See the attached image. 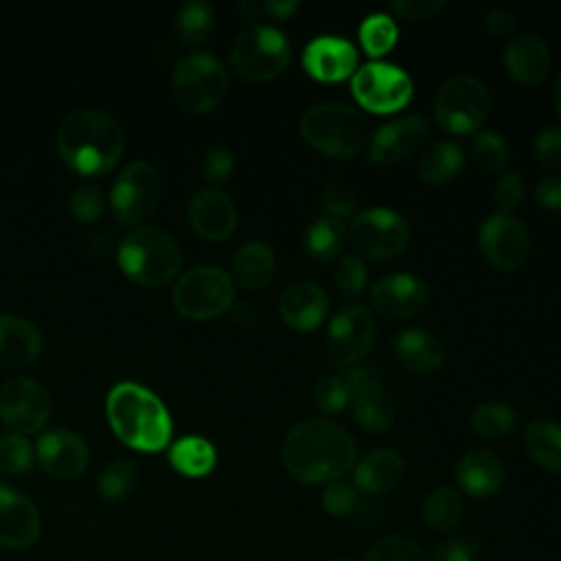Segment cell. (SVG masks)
Here are the masks:
<instances>
[{
    "label": "cell",
    "mask_w": 561,
    "mask_h": 561,
    "mask_svg": "<svg viewBox=\"0 0 561 561\" xmlns=\"http://www.w3.org/2000/svg\"><path fill=\"white\" fill-rule=\"evenodd\" d=\"M283 465L291 478L305 484L340 480L357 460L353 436L335 421H298L283 440Z\"/></svg>",
    "instance_id": "obj_1"
},
{
    "label": "cell",
    "mask_w": 561,
    "mask_h": 561,
    "mask_svg": "<svg viewBox=\"0 0 561 561\" xmlns=\"http://www.w3.org/2000/svg\"><path fill=\"white\" fill-rule=\"evenodd\" d=\"M123 145L121 125L99 107L70 112L57 129V149L64 162L83 175L110 171L118 162Z\"/></svg>",
    "instance_id": "obj_2"
},
{
    "label": "cell",
    "mask_w": 561,
    "mask_h": 561,
    "mask_svg": "<svg viewBox=\"0 0 561 561\" xmlns=\"http://www.w3.org/2000/svg\"><path fill=\"white\" fill-rule=\"evenodd\" d=\"M105 412L114 434L129 447L158 451L171 438V416L164 403L149 388L136 381L112 386Z\"/></svg>",
    "instance_id": "obj_3"
},
{
    "label": "cell",
    "mask_w": 561,
    "mask_h": 561,
    "mask_svg": "<svg viewBox=\"0 0 561 561\" xmlns=\"http://www.w3.org/2000/svg\"><path fill=\"white\" fill-rule=\"evenodd\" d=\"M302 138L318 151L333 158H353L366 142L368 127L364 116L340 101L309 107L300 116Z\"/></svg>",
    "instance_id": "obj_4"
},
{
    "label": "cell",
    "mask_w": 561,
    "mask_h": 561,
    "mask_svg": "<svg viewBox=\"0 0 561 561\" xmlns=\"http://www.w3.org/2000/svg\"><path fill=\"white\" fill-rule=\"evenodd\" d=\"M116 252L121 270L142 285H164L175 276L182 261L173 237L156 226L129 230Z\"/></svg>",
    "instance_id": "obj_5"
},
{
    "label": "cell",
    "mask_w": 561,
    "mask_h": 561,
    "mask_svg": "<svg viewBox=\"0 0 561 561\" xmlns=\"http://www.w3.org/2000/svg\"><path fill=\"white\" fill-rule=\"evenodd\" d=\"M291 57V46L283 31L272 24H252L241 31L230 46L232 70L248 81H270L278 77Z\"/></svg>",
    "instance_id": "obj_6"
},
{
    "label": "cell",
    "mask_w": 561,
    "mask_h": 561,
    "mask_svg": "<svg viewBox=\"0 0 561 561\" xmlns=\"http://www.w3.org/2000/svg\"><path fill=\"white\" fill-rule=\"evenodd\" d=\"M171 83L178 103L193 114H202L219 105L228 90L224 64L210 53H191L182 57L175 64Z\"/></svg>",
    "instance_id": "obj_7"
},
{
    "label": "cell",
    "mask_w": 561,
    "mask_h": 561,
    "mask_svg": "<svg viewBox=\"0 0 561 561\" xmlns=\"http://www.w3.org/2000/svg\"><path fill=\"white\" fill-rule=\"evenodd\" d=\"M234 298L232 278L215 265H195L180 276L173 287L175 309L195 320H208L224 313Z\"/></svg>",
    "instance_id": "obj_8"
},
{
    "label": "cell",
    "mask_w": 561,
    "mask_h": 561,
    "mask_svg": "<svg viewBox=\"0 0 561 561\" xmlns=\"http://www.w3.org/2000/svg\"><path fill=\"white\" fill-rule=\"evenodd\" d=\"M489 112V92L476 77L447 79L434 96V116L451 134H469L482 125Z\"/></svg>",
    "instance_id": "obj_9"
},
{
    "label": "cell",
    "mask_w": 561,
    "mask_h": 561,
    "mask_svg": "<svg viewBox=\"0 0 561 561\" xmlns=\"http://www.w3.org/2000/svg\"><path fill=\"white\" fill-rule=\"evenodd\" d=\"M351 243L368 259H390L405 250L412 239V228L403 215L392 208H366L351 221Z\"/></svg>",
    "instance_id": "obj_10"
},
{
    "label": "cell",
    "mask_w": 561,
    "mask_h": 561,
    "mask_svg": "<svg viewBox=\"0 0 561 561\" xmlns=\"http://www.w3.org/2000/svg\"><path fill=\"white\" fill-rule=\"evenodd\" d=\"M355 101L375 114H390L408 105L412 99V79L405 70L386 61L364 64L351 83Z\"/></svg>",
    "instance_id": "obj_11"
},
{
    "label": "cell",
    "mask_w": 561,
    "mask_h": 561,
    "mask_svg": "<svg viewBox=\"0 0 561 561\" xmlns=\"http://www.w3.org/2000/svg\"><path fill=\"white\" fill-rule=\"evenodd\" d=\"M348 405L364 432H386L394 421V399L383 375L370 366L348 368Z\"/></svg>",
    "instance_id": "obj_12"
},
{
    "label": "cell",
    "mask_w": 561,
    "mask_h": 561,
    "mask_svg": "<svg viewBox=\"0 0 561 561\" xmlns=\"http://www.w3.org/2000/svg\"><path fill=\"white\" fill-rule=\"evenodd\" d=\"M375 335V316L364 305H346L329 320L324 335L327 355L335 366H353L370 351Z\"/></svg>",
    "instance_id": "obj_13"
},
{
    "label": "cell",
    "mask_w": 561,
    "mask_h": 561,
    "mask_svg": "<svg viewBox=\"0 0 561 561\" xmlns=\"http://www.w3.org/2000/svg\"><path fill=\"white\" fill-rule=\"evenodd\" d=\"M158 202H160V178H158V171L145 160L129 162L118 173L110 193L114 217L127 226L149 217L156 210Z\"/></svg>",
    "instance_id": "obj_14"
},
{
    "label": "cell",
    "mask_w": 561,
    "mask_h": 561,
    "mask_svg": "<svg viewBox=\"0 0 561 561\" xmlns=\"http://www.w3.org/2000/svg\"><path fill=\"white\" fill-rule=\"evenodd\" d=\"M50 394L33 377L15 375L0 388V416L15 434L37 432L50 416Z\"/></svg>",
    "instance_id": "obj_15"
},
{
    "label": "cell",
    "mask_w": 561,
    "mask_h": 561,
    "mask_svg": "<svg viewBox=\"0 0 561 561\" xmlns=\"http://www.w3.org/2000/svg\"><path fill=\"white\" fill-rule=\"evenodd\" d=\"M478 245L493 267L511 272L524 265L530 250V239L522 219L500 210L480 224Z\"/></svg>",
    "instance_id": "obj_16"
},
{
    "label": "cell",
    "mask_w": 561,
    "mask_h": 561,
    "mask_svg": "<svg viewBox=\"0 0 561 561\" xmlns=\"http://www.w3.org/2000/svg\"><path fill=\"white\" fill-rule=\"evenodd\" d=\"M430 123L421 114H408L379 125L370 138L368 160L373 164H394L410 158L427 138Z\"/></svg>",
    "instance_id": "obj_17"
},
{
    "label": "cell",
    "mask_w": 561,
    "mask_h": 561,
    "mask_svg": "<svg viewBox=\"0 0 561 561\" xmlns=\"http://www.w3.org/2000/svg\"><path fill=\"white\" fill-rule=\"evenodd\" d=\"M373 307L388 318H410L425 309L430 300L427 283L410 272L381 276L370 289Z\"/></svg>",
    "instance_id": "obj_18"
},
{
    "label": "cell",
    "mask_w": 561,
    "mask_h": 561,
    "mask_svg": "<svg viewBox=\"0 0 561 561\" xmlns=\"http://www.w3.org/2000/svg\"><path fill=\"white\" fill-rule=\"evenodd\" d=\"M39 535V511L28 495L0 484V546L24 550Z\"/></svg>",
    "instance_id": "obj_19"
},
{
    "label": "cell",
    "mask_w": 561,
    "mask_h": 561,
    "mask_svg": "<svg viewBox=\"0 0 561 561\" xmlns=\"http://www.w3.org/2000/svg\"><path fill=\"white\" fill-rule=\"evenodd\" d=\"M305 70L318 81H342L357 70V48L335 35H320L302 50Z\"/></svg>",
    "instance_id": "obj_20"
},
{
    "label": "cell",
    "mask_w": 561,
    "mask_h": 561,
    "mask_svg": "<svg viewBox=\"0 0 561 561\" xmlns=\"http://www.w3.org/2000/svg\"><path fill=\"white\" fill-rule=\"evenodd\" d=\"M35 454L42 469L61 480L79 476L85 469L90 456L85 440L68 427H57L42 434Z\"/></svg>",
    "instance_id": "obj_21"
},
{
    "label": "cell",
    "mask_w": 561,
    "mask_h": 561,
    "mask_svg": "<svg viewBox=\"0 0 561 561\" xmlns=\"http://www.w3.org/2000/svg\"><path fill=\"white\" fill-rule=\"evenodd\" d=\"M188 221L204 239L219 241L234 230L237 206L224 191L202 188L188 202Z\"/></svg>",
    "instance_id": "obj_22"
},
{
    "label": "cell",
    "mask_w": 561,
    "mask_h": 561,
    "mask_svg": "<svg viewBox=\"0 0 561 561\" xmlns=\"http://www.w3.org/2000/svg\"><path fill=\"white\" fill-rule=\"evenodd\" d=\"M280 318L294 331H311L322 324L329 300L320 285L311 280L291 283L280 296Z\"/></svg>",
    "instance_id": "obj_23"
},
{
    "label": "cell",
    "mask_w": 561,
    "mask_h": 561,
    "mask_svg": "<svg viewBox=\"0 0 561 561\" xmlns=\"http://www.w3.org/2000/svg\"><path fill=\"white\" fill-rule=\"evenodd\" d=\"M456 482L471 497H489L504 482V462L493 449H471L456 465Z\"/></svg>",
    "instance_id": "obj_24"
},
{
    "label": "cell",
    "mask_w": 561,
    "mask_h": 561,
    "mask_svg": "<svg viewBox=\"0 0 561 561\" xmlns=\"http://www.w3.org/2000/svg\"><path fill=\"white\" fill-rule=\"evenodd\" d=\"M550 48L535 33H519L508 39L504 48V64L513 79L519 83H539L550 70Z\"/></svg>",
    "instance_id": "obj_25"
},
{
    "label": "cell",
    "mask_w": 561,
    "mask_h": 561,
    "mask_svg": "<svg viewBox=\"0 0 561 561\" xmlns=\"http://www.w3.org/2000/svg\"><path fill=\"white\" fill-rule=\"evenodd\" d=\"M42 351L39 329L15 313H0V368H22Z\"/></svg>",
    "instance_id": "obj_26"
},
{
    "label": "cell",
    "mask_w": 561,
    "mask_h": 561,
    "mask_svg": "<svg viewBox=\"0 0 561 561\" xmlns=\"http://www.w3.org/2000/svg\"><path fill=\"white\" fill-rule=\"evenodd\" d=\"M392 348L399 362L414 373H434L445 362L443 342L432 331L421 327L399 331Z\"/></svg>",
    "instance_id": "obj_27"
},
{
    "label": "cell",
    "mask_w": 561,
    "mask_h": 561,
    "mask_svg": "<svg viewBox=\"0 0 561 561\" xmlns=\"http://www.w3.org/2000/svg\"><path fill=\"white\" fill-rule=\"evenodd\" d=\"M405 473V462L394 449H375L355 465V484L366 493L392 491Z\"/></svg>",
    "instance_id": "obj_28"
},
{
    "label": "cell",
    "mask_w": 561,
    "mask_h": 561,
    "mask_svg": "<svg viewBox=\"0 0 561 561\" xmlns=\"http://www.w3.org/2000/svg\"><path fill=\"white\" fill-rule=\"evenodd\" d=\"M276 267L274 252L263 241H248L243 243L234 259H232V272L241 287L245 289H259L267 285Z\"/></svg>",
    "instance_id": "obj_29"
},
{
    "label": "cell",
    "mask_w": 561,
    "mask_h": 561,
    "mask_svg": "<svg viewBox=\"0 0 561 561\" xmlns=\"http://www.w3.org/2000/svg\"><path fill=\"white\" fill-rule=\"evenodd\" d=\"M524 449L539 467L561 473V425L535 419L524 430Z\"/></svg>",
    "instance_id": "obj_30"
},
{
    "label": "cell",
    "mask_w": 561,
    "mask_h": 561,
    "mask_svg": "<svg viewBox=\"0 0 561 561\" xmlns=\"http://www.w3.org/2000/svg\"><path fill=\"white\" fill-rule=\"evenodd\" d=\"M465 164V156L458 142L436 140L432 142L416 164V173L423 182L443 184L454 180Z\"/></svg>",
    "instance_id": "obj_31"
},
{
    "label": "cell",
    "mask_w": 561,
    "mask_h": 561,
    "mask_svg": "<svg viewBox=\"0 0 561 561\" xmlns=\"http://www.w3.org/2000/svg\"><path fill=\"white\" fill-rule=\"evenodd\" d=\"M169 460L171 465L191 478H199L206 476L217 460L215 447L202 438V436H182L180 440H175L169 449Z\"/></svg>",
    "instance_id": "obj_32"
},
{
    "label": "cell",
    "mask_w": 561,
    "mask_h": 561,
    "mask_svg": "<svg viewBox=\"0 0 561 561\" xmlns=\"http://www.w3.org/2000/svg\"><path fill=\"white\" fill-rule=\"evenodd\" d=\"M423 517L432 530L447 533L462 522L465 500L454 486H438L425 497Z\"/></svg>",
    "instance_id": "obj_33"
},
{
    "label": "cell",
    "mask_w": 561,
    "mask_h": 561,
    "mask_svg": "<svg viewBox=\"0 0 561 561\" xmlns=\"http://www.w3.org/2000/svg\"><path fill=\"white\" fill-rule=\"evenodd\" d=\"M344 239H346V230L342 221L327 215V217H318L307 226L302 245L313 261H329L342 250Z\"/></svg>",
    "instance_id": "obj_34"
},
{
    "label": "cell",
    "mask_w": 561,
    "mask_h": 561,
    "mask_svg": "<svg viewBox=\"0 0 561 561\" xmlns=\"http://www.w3.org/2000/svg\"><path fill=\"white\" fill-rule=\"evenodd\" d=\"M215 26V11L204 0H188L175 13V31L184 44L204 42Z\"/></svg>",
    "instance_id": "obj_35"
},
{
    "label": "cell",
    "mask_w": 561,
    "mask_h": 561,
    "mask_svg": "<svg viewBox=\"0 0 561 561\" xmlns=\"http://www.w3.org/2000/svg\"><path fill=\"white\" fill-rule=\"evenodd\" d=\"M517 416L508 403L484 401L471 412V427L486 438H502L515 430Z\"/></svg>",
    "instance_id": "obj_36"
},
{
    "label": "cell",
    "mask_w": 561,
    "mask_h": 561,
    "mask_svg": "<svg viewBox=\"0 0 561 561\" xmlns=\"http://www.w3.org/2000/svg\"><path fill=\"white\" fill-rule=\"evenodd\" d=\"M138 482V467L129 458H116L112 460L99 476V493L110 500L118 502L125 500Z\"/></svg>",
    "instance_id": "obj_37"
},
{
    "label": "cell",
    "mask_w": 561,
    "mask_h": 561,
    "mask_svg": "<svg viewBox=\"0 0 561 561\" xmlns=\"http://www.w3.org/2000/svg\"><path fill=\"white\" fill-rule=\"evenodd\" d=\"M359 39L370 57H381L397 42V24L386 13H373L359 24Z\"/></svg>",
    "instance_id": "obj_38"
},
{
    "label": "cell",
    "mask_w": 561,
    "mask_h": 561,
    "mask_svg": "<svg viewBox=\"0 0 561 561\" xmlns=\"http://www.w3.org/2000/svg\"><path fill=\"white\" fill-rule=\"evenodd\" d=\"M364 561H430V557L414 539L386 535L368 548Z\"/></svg>",
    "instance_id": "obj_39"
},
{
    "label": "cell",
    "mask_w": 561,
    "mask_h": 561,
    "mask_svg": "<svg viewBox=\"0 0 561 561\" xmlns=\"http://www.w3.org/2000/svg\"><path fill=\"white\" fill-rule=\"evenodd\" d=\"M33 465L31 443L15 432H0V471L20 476Z\"/></svg>",
    "instance_id": "obj_40"
},
{
    "label": "cell",
    "mask_w": 561,
    "mask_h": 561,
    "mask_svg": "<svg viewBox=\"0 0 561 561\" xmlns=\"http://www.w3.org/2000/svg\"><path fill=\"white\" fill-rule=\"evenodd\" d=\"M471 158L484 171L495 173V171L504 169V164L508 162V147L500 134L480 131L471 140Z\"/></svg>",
    "instance_id": "obj_41"
},
{
    "label": "cell",
    "mask_w": 561,
    "mask_h": 561,
    "mask_svg": "<svg viewBox=\"0 0 561 561\" xmlns=\"http://www.w3.org/2000/svg\"><path fill=\"white\" fill-rule=\"evenodd\" d=\"M313 403L322 412H340L348 405V386L340 375H324L313 386Z\"/></svg>",
    "instance_id": "obj_42"
},
{
    "label": "cell",
    "mask_w": 561,
    "mask_h": 561,
    "mask_svg": "<svg viewBox=\"0 0 561 561\" xmlns=\"http://www.w3.org/2000/svg\"><path fill=\"white\" fill-rule=\"evenodd\" d=\"M480 550V539L471 533L445 537L432 552L430 561H473Z\"/></svg>",
    "instance_id": "obj_43"
},
{
    "label": "cell",
    "mask_w": 561,
    "mask_h": 561,
    "mask_svg": "<svg viewBox=\"0 0 561 561\" xmlns=\"http://www.w3.org/2000/svg\"><path fill=\"white\" fill-rule=\"evenodd\" d=\"M322 206L327 208L329 217L342 219V217H351L353 210L357 208V193L355 188L344 182V180H333L322 188Z\"/></svg>",
    "instance_id": "obj_44"
},
{
    "label": "cell",
    "mask_w": 561,
    "mask_h": 561,
    "mask_svg": "<svg viewBox=\"0 0 561 561\" xmlns=\"http://www.w3.org/2000/svg\"><path fill=\"white\" fill-rule=\"evenodd\" d=\"M333 278H335V285L348 298H353V296H357L364 289V285L368 280L366 263L359 256H355V254H346V256H342L337 261V265L333 270Z\"/></svg>",
    "instance_id": "obj_45"
},
{
    "label": "cell",
    "mask_w": 561,
    "mask_h": 561,
    "mask_svg": "<svg viewBox=\"0 0 561 561\" xmlns=\"http://www.w3.org/2000/svg\"><path fill=\"white\" fill-rule=\"evenodd\" d=\"M105 208L103 191L94 184H83L70 195V210L79 221H94Z\"/></svg>",
    "instance_id": "obj_46"
},
{
    "label": "cell",
    "mask_w": 561,
    "mask_h": 561,
    "mask_svg": "<svg viewBox=\"0 0 561 561\" xmlns=\"http://www.w3.org/2000/svg\"><path fill=\"white\" fill-rule=\"evenodd\" d=\"M357 502V493L355 486L351 482L344 480H333L327 484L324 493H322V508L333 515V517H342L348 515L353 511Z\"/></svg>",
    "instance_id": "obj_47"
},
{
    "label": "cell",
    "mask_w": 561,
    "mask_h": 561,
    "mask_svg": "<svg viewBox=\"0 0 561 561\" xmlns=\"http://www.w3.org/2000/svg\"><path fill=\"white\" fill-rule=\"evenodd\" d=\"M199 169H202V175H204L208 182L219 184V182H224V180L230 178V173H232V169H234V158H232V153H230L226 147L217 145V147H210V149L204 153Z\"/></svg>",
    "instance_id": "obj_48"
},
{
    "label": "cell",
    "mask_w": 561,
    "mask_h": 561,
    "mask_svg": "<svg viewBox=\"0 0 561 561\" xmlns=\"http://www.w3.org/2000/svg\"><path fill=\"white\" fill-rule=\"evenodd\" d=\"M535 160L546 169L561 167V125L543 129L535 138Z\"/></svg>",
    "instance_id": "obj_49"
},
{
    "label": "cell",
    "mask_w": 561,
    "mask_h": 561,
    "mask_svg": "<svg viewBox=\"0 0 561 561\" xmlns=\"http://www.w3.org/2000/svg\"><path fill=\"white\" fill-rule=\"evenodd\" d=\"M524 191H526V184H524L522 173L506 171L495 184V202L502 208V213L515 210L524 199Z\"/></svg>",
    "instance_id": "obj_50"
},
{
    "label": "cell",
    "mask_w": 561,
    "mask_h": 561,
    "mask_svg": "<svg viewBox=\"0 0 561 561\" xmlns=\"http://www.w3.org/2000/svg\"><path fill=\"white\" fill-rule=\"evenodd\" d=\"M447 2L445 0H392V11L403 20L434 18Z\"/></svg>",
    "instance_id": "obj_51"
},
{
    "label": "cell",
    "mask_w": 561,
    "mask_h": 561,
    "mask_svg": "<svg viewBox=\"0 0 561 561\" xmlns=\"http://www.w3.org/2000/svg\"><path fill=\"white\" fill-rule=\"evenodd\" d=\"M484 26L493 37H508L515 31V15L506 7H491L484 13Z\"/></svg>",
    "instance_id": "obj_52"
},
{
    "label": "cell",
    "mask_w": 561,
    "mask_h": 561,
    "mask_svg": "<svg viewBox=\"0 0 561 561\" xmlns=\"http://www.w3.org/2000/svg\"><path fill=\"white\" fill-rule=\"evenodd\" d=\"M537 202L548 210H561V175H546L535 186Z\"/></svg>",
    "instance_id": "obj_53"
},
{
    "label": "cell",
    "mask_w": 561,
    "mask_h": 561,
    "mask_svg": "<svg viewBox=\"0 0 561 561\" xmlns=\"http://www.w3.org/2000/svg\"><path fill=\"white\" fill-rule=\"evenodd\" d=\"M298 9H300L298 0H267L263 4V11H267L272 18H278V20L291 18Z\"/></svg>",
    "instance_id": "obj_54"
},
{
    "label": "cell",
    "mask_w": 561,
    "mask_h": 561,
    "mask_svg": "<svg viewBox=\"0 0 561 561\" xmlns=\"http://www.w3.org/2000/svg\"><path fill=\"white\" fill-rule=\"evenodd\" d=\"M88 250L94 254V256H107L114 252V239L105 232H94L90 239H88Z\"/></svg>",
    "instance_id": "obj_55"
},
{
    "label": "cell",
    "mask_w": 561,
    "mask_h": 561,
    "mask_svg": "<svg viewBox=\"0 0 561 561\" xmlns=\"http://www.w3.org/2000/svg\"><path fill=\"white\" fill-rule=\"evenodd\" d=\"M261 11H263V7H261L259 2H254V0H243V2H239V15H241L243 20H248V22H254V20L261 15Z\"/></svg>",
    "instance_id": "obj_56"
},
{
    "label": "cell",
    "mask_w": 561,
    "mask_h": 561,
    "mask_svg": "<svg viewBox=\"0 0 561 561\" xmlns=\"http://www.w3.org/2000/svg\"><path fill=\"white\" fill-rule=\"evenodd\" d=\"M552 101L557 105V112L561 114V72L557 75V81H554V90H552Z\"/></svg>",
    "instance_id": "obj_57"
},
{
    "label": "cell",
    "mask_w": 561,
    "mask_h": 561,
    "mask_svg": "<svg viewBox=\"0 0 561 561\" xmlns=\"http://www.w3.org/2000/svg\"><path fill=\"white\" fill-rule=\"evenodd\" d=\"M333 561H348V559H333Z\"/></svg>",
    "instance_id": "obj_58"
}]
</instances>
